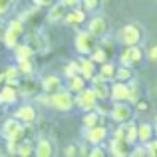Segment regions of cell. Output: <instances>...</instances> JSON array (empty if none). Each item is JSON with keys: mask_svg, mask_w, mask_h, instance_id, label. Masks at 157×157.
I'll list each match as a JSON object with an SVG mask.
<instances>
[{"mask_svg": "<svg viewBox=\"0 0 157 157\" xmlns=\"http://www.w3.org/2000/svg\"><path fill=\"white\" fill-rule=\"evenodd\" d=\"M14 117H18L20 121L26 123V125H32V123H36V119H38V111H36L34 105L24 104V105H20L18 109H16Z\"/></svg>", "mask_w": 157, "mask_h": 157, "instance_id": "obj_18", "label": "cell"}, {"mask_svg": "<svg viewBox=\"0 0 157 157\" xmlns=\"http://www.w3.org/2000/svg\"><path fill=\"white\" fill-rule=\"evenodd\" d=\"M109 117L115 123H129L133 119V105L129 101H113Z\"/></svg>", "mask_w": 157, "mask_h": 157, "instance_id": "obj_7", "label": "cell"}, {"mask_svg": "<svg viewBox=\"0 0 157 157\" xmlns=\"http://www.w3.org/2000/svg\"><path fill=\"white\" fill-rule=\"evenodd\" d=\"M98 70H100V66H98L90 56H84V60H80V74L88 82H92L94 78L98 76Z\"/></svg>", "mask_w": 157, "mask_h": 157, "instance_id": "obj_20", "label": "cell"}, {"mask_svg": "<svg viewBox=\"0 0 157 157\" xmlns=\"http://www.w3.org/2000/svg\"><path fill=\"white\" fill-rule=\"evenodd\" d=\"M98 76H100V78H104V80H107V82H113V80H115V76H117V66H115L111 60L104 62V64H100Z\"/></svg>", "mask_w": 157, "mask_h": 157, "instance_id": "obj_22", "label": "cell"}, {"mask_svg": "<svg viewBox=\"0 0 157 157\" xmlns=\"http://www.w3.org/2000/svg\"><path fill=\"white\" fill-rule=\"evenodd\" d=\"M111 107H113V101H107V100H100V101H98V107H96V111H98V113H100V115H104V117H105V115H109L111 113Z\"/></svg>", "mask_w": 157, "mask_h": 157, "instance_id": "obj_35", "label": "cell"}, {"mask_svg": "<svg viewBox=\"0 0 157 157\" xmlns=\"http://www.w3.org/2000/svg\"><path fill=\"white\" fill-rule=\"evenodd\" d=\"M80 74V62L78 60H72L64 66V78H74Z\"/></svg>", "mask_w": 157, "mask_h": 157, "instance_id": "obj_33", "label": "cell"}, {"mask_svg": "<svg viewBox=\"0 0 157 157\" xmlns=\"http://www.w3.org/2000/svg\"><path fill=\"white\" fill-rule=\"evenodd\" d=\"M147 155H151V157H157V139H151L149 143H147Z\"/></svg>", "mask_w": 157, "mask_h": 157, "instance_id": "obj_43", "label": "cell"}, {"mask_svg": "<svg viewBox=\"0 0 157 157\" xmlns=\"http://www.w3.org/2000/svg\"><path fill=\"white\" fill-rule=\"evenodd\" d=\"M115 80L127 82V84H129L131 80H135V68H129V66L119 64V66H117V76H115Z\"/></svg>", "mask_w": 157, "mask_h": 157, "instance_id": "obj_28", "label": "cell"}, {"mask_svg": "<svg viewBox=\"0 0 157 157\" xmlns=\"http://www.w3.org/2000/svg\"><path fill=\"white\" fill-rule=\"evenodd\" d=\"M145 58H147L149 62H153V64H157V44H153V46H149V48H147Z\"/></svg>", "mask_w": 157, "mask_h": 157, "instance_id": "obj_41", "label": "cell"}, {"mask_svg": "<svg viewBox=\"0 0 157 157\" xmlns=\"http://www.w3.org/2000/svg\"><path fill=\"white\" fill-rule=\"evenodd\" d=\"M86 24H88V30L92 32L98 40L105 38V36L109 34V22H107V18H104V16H94V18L88 20Z\"/></svg>", "mask_w": 157, "mask_h": 157, "instance_id": "obj_11", "label": "cell"}, {"mask_svg": "<svg viewBox=\"0 0 157 157\" xmlns=\"http://www.w3.org/2000/svg\"><path fill=\"white\" fill-rule=\"evenodd\" d=\"M54 153H56V147H54V143L50 141V139H40V141L36 143L34 155H38V157H52Z\"/></svg>", "mask_w": 157, "mask_h": 157, "instance_id": "obj_27", "label": "cell"}, {"mask_svg": "<svg viewBox=\"0 0 157 157\" xmlns=\"http://www.w3.org/2000/svg\"><path fill=\"white\" fill-rule=\"evenodd\" d=\"M0 84H6V76H4V72H0Z\"/></svg>", "mask_w": 157, "mask_h": 157, "instance_id": "obj_47", "label": "cell"}, {"mask_svg": "<svg viewBox=\"0 0 157 157\" xmlns=\"http://www.w3.org/2000/svg\"><path fill=\"white\" fill-rule=\"evenodd\" d=\"M64 155H68V157H74V155H80V145H68L64 149Z\"/></svg>", "mask_w": 157, "mask_h": 157, "instance_id": "obj_42", "label": "cell"}, {"mask_svg": "<svg viewBox=\"0 0 157 157\" xmlns=\"http://www.w3.org/2000/svg\"><path fill=\"white\" fill-rule=\"evenodd\" d=\"M100 46L109 54V58H113V56H117V54H119L117 52V40H113V38H107V36H105V38H101L100 40Z\"/></svg>", "mask_w": 157, "mask_h": 157, "instance_id": "obj_29", "label": "cell"}, {"mask_svg": "<svg viewBox=\"0 0 157 157\" xmlns=\"http://www.w3.org/2000/svg\"><path fill=\"white\" fill-rule=\"evenodd\" d=\"M4 153H6V147H4V143L0 141V155H4Z\"/></svg>", "mask_w": 157, "mask_h": 157, "instance_id": "obj_48", "label": "cell"}, {"mask_svg": "<svg viewBox=\"0 0 157 157\" xmlns=\"http://www.w3.org/2000/svg\"><path fill=\"white\" fill-rule=\"evenodd\" d=\"M18 70H20V74L22 76H32L34 74V62H32V58L30 60H22V62H18Z\"/></svg>", "mask_w": 157, "mask_h": 157, "instance_id": "obj_34", "label": "cell"}, {"mask_svg": "<svg viewBox=\"0 0 157 157\" xmlns=\"http://www.w3.org/2000/svg\"><path fill=\"white\" fill-rule=\"evenodd\" d=\"M109 100L111 101H129L131 104V90L127 82L113 80L109 82Z\"/></svg>", "mask_w": 157, "mask_h": 157, "instance_id": "obj_9", "label": "cell"}, {"mask_svg": "<svg viewBox=\"0 0 157 157\" xmlns=\"http://www.w3.org/2000/svg\"><path fill=\"white\" fill-rule=\"evenodd\" d=\"M107 137H109V131H107V127L101 123V125H96V127H90V129H86V143H88L90 147L94 145H104L107 141Z\"/></svg>", "mask_w": 157, "mask_h": 157, "instance_id": "obj_10", "label": "cell"}, {"mask_svg": "<svg viewBox=\"0 0 157 157\" xmlns=\"http://www.w3.org/2000/svg\"><path fill=\"white\" fill-rule=\"evenodd\" d=\"M101 123H104V115H100L96 109L86 111V113H84V117H82V125H84V129H90V127L101 125Z\"/></svg>", "mask_w": 157, "mask_h": 157, "instance_id": "obj_23", "label": "cell"}, {"mask_svg": "<svg viewBox=\"0 0 157 157\" xmlns=\"http://www.w3.org/2000/svg\"><path fill=\"white\" fill-rule=\"evenodd\" d=\"M109 151L105 149L104 145H94L92 149H90V157H105Z\"/></svg>", "mask_w": 157, "mask_h": 157, "instance_id": "obj_40", "label": "cell"}, {"mask_svg": "<svg viewBox=\"0 0 157 157\" xmlns=\"http://www.w3.org/2000/svg\"><path fill=\"white\" fill-rule=\"evenodd\" d=\"M26 36H28L26 42L30 44L32 48H34L36 54H44V52L48 50V38H46V36H44L40 30H30Z\"/></svg>", "mask_w": 157, "mask_h": 157, "instance_id": "obj_14", "label": "cell"}, {"mask_svg": "<svg viewBox=\"0 0 157 157\" xmlns=\"http://www.w3.org/2000/svg\"><path fill=\"white\" fill-rule=\"evenodd\" d=\"M34 151H36V145H32L30 141H22L18 145V155H22V157H28V155H34Z\"/></svg>", "mask_w": 157, "mask_h": 157, "instance_id": "obj_36", "label": "cell"}, {"mask_svg": "<svg viewBox=\"0 0 157 157\" xmlns=\"http://www.w3.org/2000/svg\"><path fill=\"white\" fill-rule=\"evenodd\" d=\"M90 88L96 92V96L100 98V100H109V82L107 80L96 76L92 82H90Z\"/></svg>", "mask_w": 157, "mask_h": 157, "instance_id": "obj_21", "label": "cell"}, {"mask_svg": "<svg viewBox=\"0 0 157 157\" xmlns=\"http://www.w3.org/2000/svg\"><path fill=\"white\" fill-rule=\"evenodd\" d=\"M2 137L6 139V141H16V143H22L28 139V133H30V127L26 125V123H22L18 117H10L6 119V121L2 123Z\"/></svg>", "mask_w": 157, "mask_h": 157, "instance_id": "obj_1", "label": "cell"}, {"mask_svg": "<svg viewBox=\"0 0 157 157\" xmlns=\"http://www.w3.org/2000/svg\"><path fill=\"white\" fill-rule=\"evenodd\" d=\"M4 76H6V82H8V84H18L20 78H22V74H20L18 66H8V68L4 70Z\"/></svg>", "mask_w": 157, "mask_h": 157, "instance_id": "obj_30", "label": "cell"}, {"mask_svg": "<svg viewBox=\"0 0 157 157\" xmlns=\"http://www.w3.org/2000/svg\"><path fill=\"white\" fill-rule=\"evenodd\" d=\"M90 58H92V60L96 62L98 66H100V64H104V62H107V60H111V58H109V54H107V52L104 50V48L100 46V44L96 46V50L90 54Z\"/></svg>", "mask_w": 157, "mask_h": 157, "instance_id": "obj_31", "label": "cell"}, {"mask_svg": "<svg viewBox=\"0 0 157 157\" xmlns=\"http://www.w3.org/2000/svg\"><path fill=\"white\" fill-rule=\"evenodd\" d=\"M26 36V26H24V20L22 18H14L8 22V26L4 28V36H2V42L8 50H14L22 38Z\"/></svg>", "mask_w": 157, "mask_h": 157, "instance_id": "obj_3", "label": "cell"}, {"mask_svg": "<svg viewBox=\"0 0 157 157\" xmlns=\"http://www.w3.org/2000/svg\"><path fill=\"white\" fill-rule=\"evenodd\" d=\"M135 109H137V111H147V109H149V104L143 101V100H139L137 104H135Z\"/></svg>", "mask_w": 157, "mask_h": 157, "instance_id": "obj_46", "label": "cell"}, {"mask_svg": "<svg viewBox=\"0 0 157 157\" xmlns=\"http://www.w3.org/2000/svg\"><path fill=\"white\" fill-rule=\"evenodd\" d=\"M100 44V40L96 38V36L92 34V32L86 28V30H80L76 32V38H74V46H76V52L82 54V56H90L94 50H96V46Z\"/></svg>", "mask_w": 157, "mask_h": 157, "instance_id": "obj_4", "label": "cell"}, {"mask_svg": "<svg viewBox=\"0 0 157 157\" xmlns=\"http://www.w3.org/2000/svg\"><path fill=\"white\" fill-rule=\"evenodd\" d=\"M129 90H131V104H137L139 100H141V88H139V84L135 80L129 82Z\"/></svg>", "mask_w": 157, "mask_h": 157, "instance_id": "obj_38", "label": "cell"}, {"mask_svg": "<svg viewBox=\"0 0 157 157\" xmlns=\"http://www.w3.org/2000/svg\"><path fill=\"white\" fill-rule=\"evenodd\" d=\"M52 107L56 111H62V113H68L76 107V94H72L68 88L60 90L58 94L52 96Z\"/></svg>", "mask_w": 157, "mask_h": 157, "instance_id": "obj_6", "label": "cell"}, {"mask_svg": "<svg viewBox=\"0 0 157 157\" xmlns=\"http://www.w3.org/2000/svg\"><path fill=\"white\" fill-rule=\"evenodd\" d=\"M109 151L111 155L115 157H127L131 155V151H133V145H131L127 139H119V137H111L109 139Z\"/></svg>", "mask_w": 157, "mask_h": 157, "instance_id": "obj_13", "label": "cell"}, {"mask_svg": "<svg viewBox=\"0 0 157 157\" xmlns=\"http://www.w3.org/2000/svg\"><path fill=\"white\" fill-rule=\"evenodd\" d=\"M18 92H20V96L36 98L40 92H42V84H40V82H36L32 76H24V80L18 82Z\"/></svg>", "mask_w": 157, "mask_h": 157, "instance_id": "obj_12", "label": "cell"}, {"mask_svg": "<svg viewBox=\"0 0 157 157\" xmlns=\"http://www.w3.org/2000/svg\"><path fill=\"white\" fill-rule=\"evenodd\" d=\"M68 12H70V8L66 6V4H62V2H56V4H52V6L48 8L46 20H48L50 24H60V22H64V20H66Z\"/></svg>", "mask_w": 157, "mask_h": 157, "instance_id": "obj_16", "label": "cell"}, {"mask_svg": "<svg viewBox=\"0 0 157 157\" xmlns=\"http://www.w3.org/2000/svg\"><path fill=\"white\" fill-rule=\"evenodd\" d=\"M101 4H104V0H82V8H84L86 12H96V10H100Z\"/></svg>", "mask_w": 157, "mask_h": 157, "instance_id": "obj_37", "label": "cell"}, {"mask_svg": "<svg viewBox=\"0 0 157 157\" xmlns=\"http://www.w3.org/2000/svg\"><path fill=\"white\" fill-rule=\"evenodd\" d=\"M86 22H88V12L82 6L80 8H70L68 16H66V20H64V24H68V26H72V28H78Z\"/></svg>", "mask_w": 157, "mask_h": 157, "instance_id": "obj_19", "label": "cell"}, {"mask_svg": "<svg viewBox=\"0 0 157 157\" xmlns=\"http://www.w3.org/2000/svg\"><path fill=\"white\" fill-rule=\"evenodd\" d=\"M58 2L66 4L68 8H80L82 6V0H58Z\"/></svg>", "mask_w": 157, "mask_h": 157, "instance_id": "obj_45", "label": "cell"}, {"mask_svg": "<svg viewBox=\"0 0 157 157\" xmlns=\"http://www.w3.org/2000/svg\"><path fill=\"white\" fill-rule=\"evenodd\" d=\"M98 101H100V98L96 96V92H94L90 86L86 90H82L80 94H76V107H78V109H82L84 113H86V111L96 109Z\"/></svg>", "mask_w": 157, "mask_h": 157, "instance_id": "obj_8", "label": "cell"}, {"mask_svg": "<svg viewBox=\"0 0 157 157\" xmlns=\"http://www.w3.org/2000/svg\"><path fill=\"white\" fill-rule=\"evenodd\" d=\"M155 135H157V121H155Z\"/></svg>", "mask_w": 157, "mask_h": 157, "instance_id": "obj_49", "label": "cell"}, {"mask_svg": "<svg viewBox=\"0 0 157 157\" xmlns=\"http://www.w3.org/2000/svg\"><path fill=\"white\" fill-rule=\"evenodd\" d=\"M117 42L123 44V46H141V44L145 42V30H143L141 24L129 22V24L119 28Z\"/></svg>", "mask_w": 157, "mask_h": 157, "instance_id": "obj_2", "label": "cell"}, {"mask_svg": "<svg viewBox=\"0 0 157 157\" xmlns=\"http://www.w3.org/2000/svg\"><path fill=\"white\" fill-rule=\"evenodd\" d=\"M151 139H155V125L153 123H139V141L137 143L147 145Z\"/></svg>", "mask_w": 157, "mask_h": 157, "instance_id": "obj_26", "label": "cell"}, {"mask_svg": "<svg viewBox=\"0 0 157 157\" xmlns=\"http://www.w3.org/2000/svg\"><path fill=\"white\" fill-rule=\"evenodd\" d=\"M40 84H42V92L50 94H58L60 90H64V82H62L60 76H56V74H48V76H44L42 80H40Z\"/></svg>", "mask_w": 157, "mask_h": 157, "instance_id": "obj_15", "label": "cell"}, {"mask_svg": "<svg viewBox=\"0 0 157 157\" xmlns=\"http://www.w3.org/2000/svg\"><path fill=\"white\" fill-rule=\"evenodd\" d=\"M32 2H34V6H40V8L48 6V8H50L52 4H56V2H58V0H32Z\"/></svg>", "mask_w": 157, "mask_h": 157, "instance_id": "obj_44", "label": "cell"}, {"mask_svg": "<svg viewBox=\"0 0 157 157\" xmlns=\"http://www.w3.org/2000/svg\"><path fill=\"white\" fill-rule=\"evenodd\" d=\"M155 139H157V135H155Z\"/></svg>", "mask_w": 157, "mask_h": 157, "instance_id": "obj_50", "label": "cell"}, {"mask_svg": "<svg viewBox=\"0 0 157 157\" xmlns=\"http://www.w3.org/2000/svg\"><path fill=\"white\" fill-rule=\"evenodd\" d=\"M125 125H127V135H125L127 141H129L131 145H135V143L139 141V125H135L133 119H131L129 123H125Z\"/></svg>", "mask_w": 157, "mask_h": 157, "instance_id": "obj_32", "label": "cell"}, {"mask_svg": "<svg viewBox=\"0 0 157 157\" xmlns=\"http://www.w3.org/2000/svg\"><path fill=\"white\" fill-rule=\"evenodd\" d=\"M88 86H90V82L86 80L82 74H78V76H74V78H68V86H66V88L72 94H80L82 90H86Z\"/></svg>", "mask_w": 157, "mask_h": 157, "instance_id": "obj_25", "label": "cell"}, {"mask_svg": "<svg viewBox=\"0 0 157 157\" xmlns=\"http://www.w3.org/2000/svg\"><path fill=\"white\" fill-rule=\"evenodd\" d=\"M119 64L129 66V68H139L145 60V52L141 50V46H123V50L117 54Z\"/></svg>", "mask_w": 157, "mask_h": 157, "instance_id": "obj_5", "label": "cell"}, {"mask_svg": "<svg viewBox=\"0 0 157 157\" xmlns=\"http://www.w3.org/2000/svg\"><path fill=\"white\" fill-rule=\"evenodd\" d=\"M20 98V92H18V84H4L2 90H0V104L4 105H12L16 104Z\"/></svg>", "mask_w": 157, "mask_h": 157, "instance_id": "obj_17", "label": "cell"}, {"mask_svg": "<svg viewBox=\"0 0 157 157\" xmlns=\"http://www.w3.org/2000/svg\"><path fill=\"white\" fill-rule=\"evenodd\" d=\"M14 4H16V0H0V18L8 14L14 8Z\"/></svg>", "mask_w": 157, "mask_h": 157, "instance_id": "obj_39", "label": "cell"}, {"mask_svg": "<svg viewBox=\"0 0 157 157\" xmlns=\"http://www.w3.org/2000/svg\"><path fill=\"white\" fill-rule=\"evenodd\" d=\"M34 48L30 46L28 42H20L18 46L14 48V58L16 62H22V60H30V58H34Z\"/></svg>", "mask_w": 157, "mask_h": 157, "instance_id": "obj_24", "label": "cell"}]
</instances>
